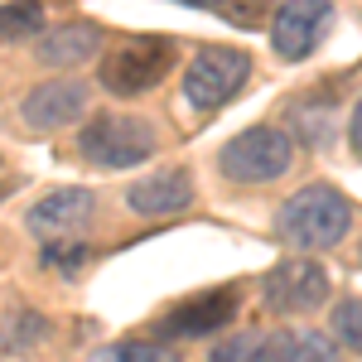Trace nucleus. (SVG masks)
Listing matches in <instances>:
<instances>
[{
  "instance_id": "0eeeda50",
  "label": "nucleus",
  "mask_w": 362,
  "mask_h": 362,
  "mask_svg": "<svg viewBox=\"0 0 362 362\" xmlns=\"http://www.w3.org/2000/svg\"><path fill=\"white\" fill-rule=\"evenodd\" d=\"M334 29V0H285L271 20V49L285 63L309 58Z\"/></svg>"
},
{
  "instance_id": "6e6552de",
  "label": "nucleus",
  "mask_w": 362,
  "mask_h": 362,
  "mask_svg": "<svg viewBox=\"0 0 362 362\" xmlns=\"http://www.w3.org/2000/svg\"><path fill=\"white\" fill-rule=\"evenodd\" d=\"M92 218H97V194L92 189H54L25 213V227L39 242H68V237H83L92 227Z\"/></svg>"
},
{
  "instance_id": "9d476101",
  "label": "nucleus",
  "mask_w": 362,
  "mask_h": 362,
  "mask_svg": "<svg viewBox=\"0 0 362 362\" xmlns=\"http://www.w3.org/2000/svg\"><path fill=\"white\" fill-rule=\"evenodd\" d=\"M87 116V87L78 78H54V83H39L34 92L20 97V121L29 131H58L68 121H83Z\"/></svg>"
},
{
  "instance_id": "412c9836",
  "label": "nucleus",
  "mask_w": 362,
  "mask_h": 362,
  "mask_svg": "<svg viewBox=\"0 0 362 362\" xmlns=\"http://www.w3.org/2000/svg\"><path fill=\"white\" fill-rule=\"evenodd\" d=\"M276 0H218V10H223V20H232L237 29H251L261 25V15L271 10Z\"/></svg>"
},
{
  "instance_id": "39448f33",
  "label": "nucleus",
  "mask_w": 362,
  "mask_h": 362,
  "mask_svg": "<svg viewBox=\"0 0 362 362\" xmlns=\"http://www.w3.org/2000/svg\"><path fill=\"white\" fill-rule=\"evenodd\" d=\"M295 160V140L276 126H247L218 150V169L232 184H271Z\"/></svg>"
},
{
  "instance_id": "ddd939ff",
  "label": "nucleus",
  "mask_w": 362,
  "mask_h": 362,
  "mask_svg": "<svg viewBox=\"0 0 362 362\" xmlns=\"http://www.w3.org/2000/svg\"><path fill=\"white\" fill-rule=\"evenodd\" d=\"M34 54H39L44 68H83V63H92V58L102 54V29L87 25V20L44 29V39H39Z\"/></svg>"
},
{
  "instance_id": "b1692460",
  "label": "nucleus",
  "mask_w": 362,
  "mask_h": 362,
  "mask_svg": "<svg viewBox=\"0 0 362 362\" xmlns=\"http://www.w3.org/2000/svg\"><path fill=\"white\" fill-rule=\"evenodd\" d=\"M358 266H362V247H358Z\"/></svg>"
},
{
  "instance_id": "f3484780",
  "label": "nucleus",
  "mask_w": 362,
  "mask_h": 362,
  "mask_svg": "<svg viewBox=\"0 0 362 362\" xmlns=\"http://www.w3.org/2000/svg\"><path fill=\"white\" fill-rule=\"evenodd\" d=\"M97 362H179V353L169 343H150V338H126L112 343L107 353H97Z\"/></svg>"
},
{
  "instance_id": "4be33fe9",
  "label": "nucleus",
  "mask_w": 362,
  "mask_h": 362,
  "mask_svg": "<svg viewBox=\"0 0 362 362\" xmlns=\"http://www.w3.org/2000/svg\"><path fill=\"white\" fill-rule=\"evenodd\" d=\"M348 145L362 155V97H358V107H353V121H348Z\"/></svg>"
},
{
  "instance_id": "20e7f679",
  "label": "nucleus",
  "mask_w": 362,
  "mask_h": 362,
  "mask_svg": "<svg viewBox=\"0 0 362 362\" xmlns=\"http://www.w3.org/2000/svg\"><path fill=\"white\" fill-rule=\"evenodd\" d=\"M251 78V54L247 49H232V44H208V49H198L189 58V68H184V92H179V102L189 107V112L208 116L218 112L223 102H232Z\"/></svg>"
},
{
  "instance_id": "f8f14e48",
  "label": "nucleus",
  "mask_w": 362,
  "mask_h": 362,
  "mask_svg": "<svg viewBox=\"0 0 362 362\" xmlns=\"http://www.w3.org/2000/svg\"><path fill=\"white\" fill-rule=\"evenodd\" d=\"M338 87H343V78H338V83H319V87H309V92H300V97H290L285 116H290L300 145H309V150H329V145H334V126H338L334 92Z\"/></svg>"
},
{
  "instance_id": "6ab92c4d",
  "label": "nucleus",
  "mask_w": 362,
  "mask_h": 362,
  "mask_svg": "<svg viewBox=\"0 0 362 362\" xmlns=\"http://www.w3.org/2000/svg\"><path fill=\"white\" fill-rule=\"evenodd\" d=\"M49 271H63V276H78L87 261H92V251L83 242H44V256H39Z\"/></svg>"
},
{
  "instance_id": "9b49d317",
  "label": "nucleus",
  "mask_w": 362,
  "mask_h": 362,
  "mask_svg": "<svg viewBox=\"0 0 362 362\" xmlns=\"http://www.w3.org/2000/svg\"><path fill=\"white\" fill-rule=\"evenodd\" d=\"M126 203H131V213H140V218H174V213L194 208V174L184 165L145 174L140 184L126 189Z\"/></svg>"
},
{
  "instance_id": "a211bd4d",
  "label": "nucleus",
  "mask_w": 362,
  "mask_h": 362,
  "mask_svg": "<svg viewBox=\"0 0 362 362\" xmlns=\"http://www.w3.org/2000/svg\"><path fill=\"white\" fill-rule=\"evenodd\" d=\"M334 343L362 358V300H338V309H334Z\"/></svg>"
},
{
  "instance_id": "f03ea898",
  "label": "nucleus",
  "mask_w": 362,
  "mask_h": 362,
  "mask_svg": "<svg viewBox=\"0 0 362 362\" xmlns=\"http://www.w3.org/2000/svg\"><path fill=\"white\" fill-rule=\"evenodd\" d=\"M160 150V136L145 116L131 112H97L78 131V155L92 169H136Z\"/></svg>"
},
{
  "instance_id": "4468645a",
  "label": "nucleus",
  "mask_w": 362,
  "mask_h": 362,
  "mask_svg": "<svg viewBox=\"0 0 362 362\" xmlns=\"http://www.w3.org/2000/svg\"><path fill=\"white\" fill-rule=\"evenodd\" d=\"M261 362H338V343L314 329H280V334H266L261 343Z\"/></svg>"
},
{
  "instance_id": "5701e85b",
  "label": "nucleus",
  "mask_w": 362,
  "mask_h": 362,
  "mask_svg": "<svg viewBox=\"0 0 362 362\" xmlns=\"http://www.w3.org/2000/svg\"><path fill=\"white\" fill-rule=\"evenodd\" d=\"M174 5H198V10H208V5H213V10H218V0H174Z\"/></svg>"
},
{
  "instance_id": "aec40b11",
  "label": "nucleus",
  "mask_w": 362,
  "mask_h": 362,
  "mask_svg": "<svg viewBox=\"0 0 362 362\" xmlns=\"http://www.w3.org/2000/svg\"><path fill=\"white\" fill-rule=\"evenodd\" d=\"M261 343H266V334H237V338H223V343L208 353V362H261Z\"/></svg>"
},
{
  "instance_id": "2eb2a0df",
  "label": "nucleus",
  "mask_w": 362,
  "mask_h": 362,
  "mask_svg": "<svg viewBox=\"0 0 362 362\" xmlns=\"http://www.w3.org/2000/svg\"><path fill=\"white\" fill-rule=\"evenodd\" d=\"M49 338V319L39 309H15L5 324H0V348L5 353H29Z\"/></svg>"
},
{
  "instance_id": "423d86ee",
  "label": "nucleus",
  "mask_w": 362,
  "mask_h": 362,
  "mask_svg": "<svg viewBox=\"0 0 362 362\" xmlns=\"http://www.w3.org/2000/svg\"><path fill=\"white\" fill-rule=\"evenodd\" d=\"M324 300H329V276L319 261H305V256L271 266L261 280V305L271 314H309Z\"/></svg>"
},
{
  "instance_id": "7ed1b4c3",
  "label": "nucleus",
  "mask_w": 362,
  "mask_h": 362,
  "mask_svg": "<svg viewBox=\"0 0 362 362\" xmlns=\"http://www.w3.org/2000/svg\"><path fill=\"white\" fill-rule=\"evenodd\" d=\"M179 63V44L165 34H131L121 39L112 54L102 58L97 83L112 97H145L150 87H160L169 78V68Z\"/></svg>"
},
{
  "instance_id": "f257e3e1",
  "label": "nucleus",
  "mask_w": 362,
  "mask_h": 362,
  "mask_svg": "<svg viewBox=\"0 0 362 362\" xmlns=\"http://www.w3.org/2000/svg\"><path fill=\"white\" fill-rule=\"evenodd\" d=\"M348 227H353V203H348V194H338L334 184L295 189L271 218V232L295 251H329L348 237Z\"/></svg>"
},
{
  "instance_id": "dca6fc26",
  "label": "nucleus",
  "mask_w": 362,
  "mask_h": 362,
  "mask_svg": "<svg viewBox=\"0 0 362 362\" xmlns=\"http://www.w3.org/2000/svg\"><path fill=\"white\" fill-rule=\"evenodd\" d=\"M44 29V5L39 0H10L0 5V39H29Z\"/></svg>"
},
{
  "instance_id": "1a4fd4ad",
  "label": "nucleus",
  "mask_w": 362,
  "mask_h": 362,
  "mask_svg": "<svg viewBox=\"0 0 362 362\" xmlns=\"http://www.w3.org/2000/svg\"><path fill=\"white\" fill-rule=\"evenodd\" d=\"M237 319V290H208V295H194L184 305H174L155 324V338H213L223 334L227 324Z\"/></svg>"
}]
</instances>
